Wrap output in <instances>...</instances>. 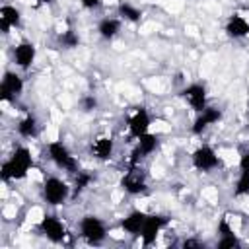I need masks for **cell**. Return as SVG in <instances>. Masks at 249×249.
Here are the masks:
<instances>
[{
  "label": "cell",
  "instance_id": "1",
  "mask_svg": "<svg viewBox=\"0 0 249 249\" xmlns=\"http://www.w3.org/2000/svg\"><path fill=\"white\" fill-rule=\"evenodd\" d=\"M33 167V156L27 146H18L14 154L2 163V179L4 181H19L29 175Z\"/></svg>",
  "mask_w": 249,
  "mask_h": 249
},
{
  "label": "cell",
  "instance_id": "2",
  "mask_svg": "<svg viewBox=\"0 0 249 249\" xmlns=\"http://www.w3.org/2000/svg\"><path fill=\"white\" fill-rule=\"evenodd\" d=\"M47 150H49L51 161L58 169H64L68 173H76L78 171V160H76V156H72V152L66 148V144H62L60 140H53V142H49Z\"/></svg>",
  "mask_w": 249,
  "mask_h": 249
},
{
  "label": "cell",
  "instance_id": "3",
  "mask_svg": "<svg viewBox=\"0 0 249 249\" xmlns=\"http://www.w3.org/2000/svg\"><path fill=\"white\" fill-rule=\"evenodd\" d=\"M70 191L72 187H68V183L62 181L60 177H47L43 183V198L51 206H60L62 202H66Z\"/></svg>",
  "mask_w": 249,
  "mask_h": 249
},
{
  "label": "cell",
  "instance_id": "4",
  "mask_svg": "<svg viewBox=\"0 0 249 249\" xmlns=\"http://www.w3.org/2000/svg\"><path fill=\"white\" fill-rule=\"evenodd\" d=\"M80 235L84 239H88L89 243H101L107 237V228L101 218L88 214L80 220Z\"/></svg>",
  "mask_w": 249,
  "mask_h": 249
},
{
  "label": "cell",
  "instance_id": "5",
  "mask_svg": "<svg viewBox=\"0 0 249 249\" xmlns=\"http://www.w3.org/2000/svg\"><path fill=\"white\" fill-rule=\"evenodd\" d=\"M23 91V78L16 72H4L2 82H0V99L2 103H10L16 101L18 95H21Z\"/></svg>",
  "mask_w": 249,
  "mask_h": 249
},
{
  "label": "cell",
  "instance_id": "6",
  "mask_svg": "<svg viewBox=\"0 0 249 249\" xmlns=\"http://www.w3.org/2000/svg\"><path fill=\"white\" fill-rule=\"evenodd\" d=\"M191 158H193V165H195L196 169H200V171H212V169H216V167L220 165L218 154H216L214 148L208 146V144L198 146V148L193 152Z\"/></svg>",
  "mask_w": 249,
  "mask_h": 249
},
{
  "label": "cell",
  "instance_id": "7",
  "mask_svg": "<svg viewBox=\"0 0 249 249\" xmlns=\"http://www.w3.org/2000/svg\"><path fill=\"white\" fill-rule=\"evenodd\" d=\"M150 124H152V119H150V113L144 109V107H138L130 117H128V134L132 138H140L142 134L150 132Z\"/></svg>",
  "mask_w": 249,
  "mask_h": 249
},
{
  "label": "cell",
  "instance_id": "8",
  "mask_svg": "<svg viewBox=\"0 0 249 249\" xmlns=\"http://www.w3.org/2000/svg\"><path fill=\"white\" fill-rule=\"evenodd\" d=\"M121 187H123V191L128 193V195H142V193H146V189H148L146 177L140 173L138 167H130V169L123 175Z\"/></svg>",
  "mask_w": 249,
  "mask_h": 249
},
{
  "label": "cell",
  "instance_id": "9",
  "mask_svg": "<svg viewBox=\"0 0 249 249\" xmlns=\"http://www.w3.org/2000/svg\"><path fill=\"white\" fill-rule=\"evenodd\" d=\"M167 224V220L163 218V216H158V214H150V216H146V222H144V226H142V230H140V239H142V243L144 245H152V243H156V237L160 235V231H161V228Z\"/></svg>",
  "mask_w": 249,
  "mask_h": 249
},
{
  "label": "cell",
  "instance_id": "10",
  "mask_svg": "<svg viewBox=\"0 0 249 249\" xmlns=\"http://www.w3.org/2000/svg\"><path fill=\"white\" fill-rule=\"evenodd\" d=\"M35 56H37V47L31 41H21L14 47V62L21 70L31 68V64L35 62Z\"/></svg>",
  "mask_w": 249,
  "mask_h": 249
},
{
  "label": "cell",
  "instance_id": "11",
  "mask_svg": "<svg viewBox=\"0 0 249 249\" xmlns=\"http://www.w3.org/2000/svg\"><path fill=\"white\" fill-rule=\"evenodd\" d=\"M183 97L185 101L189 103V107L193 111H202L206 105H208V99H206V88L202 84H191L183 89Z\"/></svg>",
  "mask_w": 249,
  "mask_h": 249
},
{
  "label": "cell",
  "instance_id": "12",
  "mask_svg": "<svg viewBox=\"0 0 249 249\" xmlns=\"http://www.w3.org/2000/svg\"><path fill=\"white\" fill-rule=\"evenodd\" d=\"M220 119H222V111H220L218 107H210V105H206L202 111H198V115H196L193 126H191V130H193V134H200V132L206 130L210 124L218 123Z\"/></svg>",
  "mask_w": 249,
  "mask_h": 249
},
{
  "label": "cell",
  "instance_id": "13",
  "mask_svg": "<svg viewBox=\"0 0 249 249\" xmlns=\"http://www.w3.org/2000/svg\"><path fill=\"white\" fill-rule=\"evenodd\" d=\"M41 230H43V233L47 235V239H51L53 243L64 241L66 228H64V224H62L56 216H51V214L43 216V220H41Z\"/></svg>",
  "mask_w": 249,
  "mask_h": 249
},
{
  "label": "cell",
  "instance_id": "14",
  "mask_svg": "<svg viewBox=\"0 0 249 249\" xmlns=\"http://www.w3.org/2000/svg\"><path fill=\"white\" fill-rule=\"evenodd\" d=\"M19 21H21V12L16 6L4 4L0 8V29H2L4 35H8L12 27H18Z\"/></svg>",
  "mask_w": 249,
  "mask_h": 249
},
{
  "label": "cell",
  "instance_id": "15",
  "mask_svg": "<svg viewBox=\"0 0 249 249\" xmlns=\"http://www.w3.org/2000/svg\"><path fill=\"white\" fill-rule=\"evenodd\" d=\"M146 212H142V210H130L123 220H121V228H123V231H126V233H130V235H138L140 233V230H142V226H144V222H146Z\"/></svg>",
  "mask_w": 249,
  "mask_h": 249
},
{
  "label": "cell",
  "instance_id": "16",
  "mask_svg": "<svg viewBox=\"0 0 249 249\" xmlns=\"http://www.w3.org/2000/svg\"><path fill=\"white\" fill-rule=\"evenodd\" d=\"M226 33L231 37V39H243L249 35V21L239 16V14H233L228 18L226 21Z\"/></svg>",
  "mask_w": 249,
  "mask_h": 249
},
{
  "label": "cell",
  "instance_id": "17",
  "mask_svg": "<svg viewBox=\"0 0 249 249\" xmlns=\"http://www.w3.org/2000/svg\"><path fill=\"white\" fill-rule=\"evenodd\" d=\"M113 150H115V142L111 136H99L91 144V156L95 160H101V161L109 160L113 156Z\"/></svg>",
  "mask_w": 249,
  "mask_h": 249
},
{
  "label": "cell",
  "instance_id": "18",
  "mask_svg": "<svg viewBox=\"0 0 249 249\" xmlns=\"http://www.w3.org/2000/svg\"><path fill=\"white\" fill-rule=\"evenodd\" d=\"M119 31H121V19H117V18H103L97 23V33L103 39H113Z\"/></svg>",
  "mask_w": 249,
  "mask_h": 249
},
{
  "label": "cell",
  "instance_id": "19",
  "mask_svg": "<svg viewBox=\"0 0 249 249\" xmlns=\"http://www.w3.org/2000/svg\"><path fill=\"white\" fill-rule=\"evenodd\" d=\"M18 134L21 136V138H33L35 134H37V128H39V124H37V119L33 117V115H25L19 123H18Z\"/></svg>",
  "mask_w": 249,
  "mask_h": 249
},
{
  "label": "cell",
  "instance_id": "20",
  "mask_svg": "<svg viewBox=\"0 0 249 249\" xmlns=\"http://www.w3.org/2000/svg\"><path fill=\"white\" fill-rule=\"evenodd\" d=\"M117 10H119V16H121L123 19H126V21H130V23H138V21L142 19V10L136 8V6L130 4V2H121Z\"/></svg>",
  "mask_w": 249,
  "mask_h": 249
},
{
  "label": "cell",
  "instance_id": "21",
  "mask_svg": "<svg viewBox=\"0 0 249 249\" xmlns=\"http://www.w3.org/2000/svg\"><path fill=\"white\" fill-rule=\"evenodd\" d=\"M58 41H60V45H62L64 49H74V47L80 45V37H78V33H76L74 29L62 31L60 37H58Z\"/></svg>",
  "mask_w": 249,
  "mask_h": 249
},
{
  "label": "cell",
  "instance_id": "22",
  "mask_svg": "<svg viewBox=\"0 0 249 249\" xmlns=\"http://www.w3.org/2000/svg\"><path fill=\"white\" fill-rule=\"evenodd\" d=\"M233 195H235V196H245V195H249V171H247V169H241L239 179H237L235 189H233Z\"/></svg>",
  "mask_w": 249,
  "mask_h": 249
},
{
  "label": "cell",
  "instance_id": "23",
  "mask_svg": "<svg viewBox=\"0 0 249 249\" xmlns=\"http://www.w3.org/2000/svg\"><path fill=\"white\" fill-rule=\"evenodd\" d=\"M220 249H230V247H239L241 245V241L237 239V235L233 233V231H230V233H222V239L216 243Z\"/></svg>",
  "mask_w": 249,
  "mask_h": 249
},
{
  "label": "cell",
  "instance_id": "24",
  "mask_svg": "<svg viewBox=\"0 0 249 249\" xmlns=\"http://www.w3.org/2000/svg\"><path fill=\"white\" fill-rule=\"evenodd\" d=\"M89 181H91V175H89V173L78 171V173H76V181H74V191H76V193H82V191L89 185Z\"/></svg>",
  "mask_w": 249,
  "mask_h": 249
},
{
  "label": "cell",
  "instance_id": "25",
  "mask_svg": "<svg viewBox=\"0 0 249 249\" xmlns=\"http://www.w3.org/2000/svg\"><path fill=\"white\" fill-rule=\"evenodd\" d=\"M95 105H97V99H95L93 95H88V97H84V101H82L84 111H91V109H95Z\"/></svg>",
  "mask_w": 249,
  "mask_h": 249
},
{
  "label": "cell",
  "instance_id": "26",
  "mask_svg": "<svg viewBox=\"0 0 249 249\" xmlns=\"http://www.w3.org/2000/svg\"><path fill=\"white\" fill-rule=\"evenodd\" d=\"M80 2H82V6L86 10H93V8H97V6L103 4V0H80Z\"/></svg>",
  "mask_w": 249,
  "mask_h": 249
},
{
  "label": "cell",
  "instance_id": "27",
  "mask_svg": "<svg viewBox=\"0 0 249 249\" xmlns=\"http://www.w3.org/2000/svg\"><path fill=\"white\" fill-rule=\"evenodd\" d=\"M239 169H247V171H249V152H245V154L239 158Z\"/></svg>",
  "mask_w": 249,
  "mask_h": 249
},
{
  "label": "cell",
  "instance_id": "28",
  "mask_svg": "<svg viewBox=\"0 0 249 249\" xmlns=\"http://www.w3.org/2000/svg\"><path fill=\"white\" fill-rule=\"evenodd\" d=\"M200 243L198 241H195V239H187L185 243H183V247H198Z\"/></svg>",
  "mask_w": 249,
  "mask_h": 249
}]
</instances>
